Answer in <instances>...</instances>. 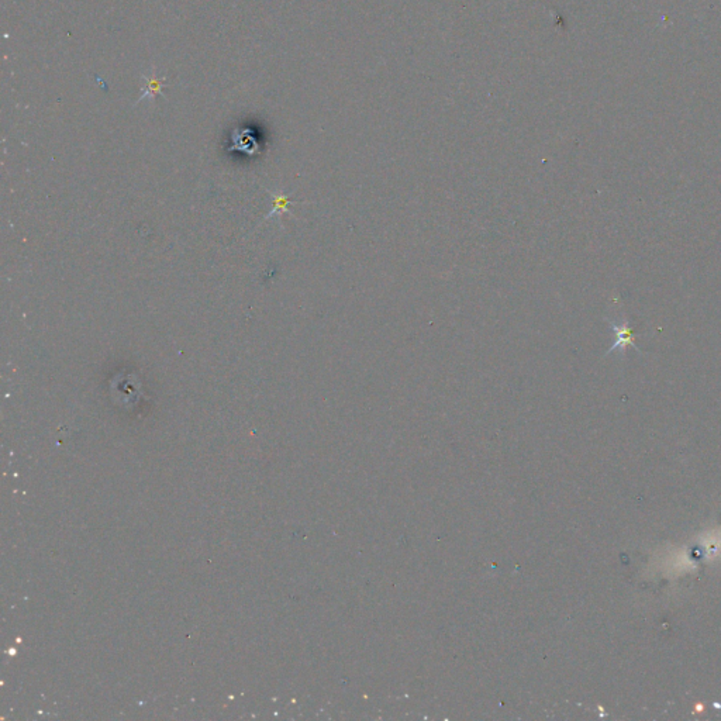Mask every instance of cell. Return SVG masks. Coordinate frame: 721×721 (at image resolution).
Listing matches in <instances>:
<instances>
[{
	"instance_id": "1",
	"label": "cell",
	"mask_w": 721,
	"mask_h": 721,
	"mask_svg": "<svg viewBox=\"0 0 721 721\" xmlns=\"http://www.w3.org/2000/svg\"><path fill=\"white\" fill-rule=\"evenodd\" d=\"M607 323L609 326L613 328V333L616 336V341L615 344L609 348L607 354H612L613 351H621L622 354L625 353V348L627 347H632L637 350V346H635V338H637V334L632 333V328L630 326V323L627 320H622V321H618V323H615L612 320L607 318Z\"/></svg>"
}]
</instances>
